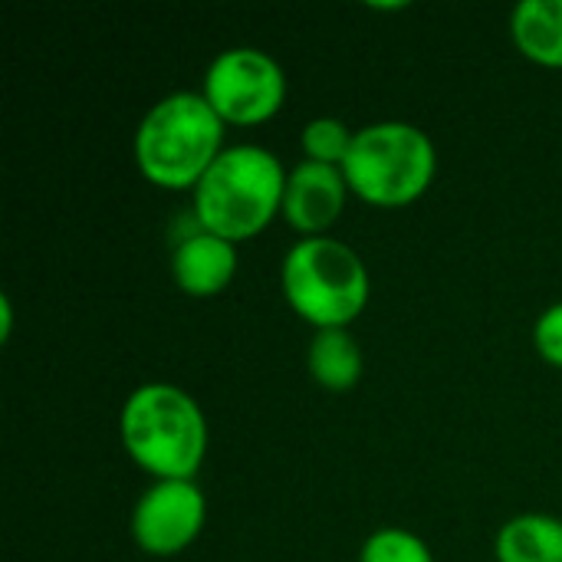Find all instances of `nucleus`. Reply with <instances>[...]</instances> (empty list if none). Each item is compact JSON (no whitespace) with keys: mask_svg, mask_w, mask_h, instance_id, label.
Instances as JSON below:
<instances>
[{"mask_svg":"<svg viewBox=\"0 0 562 562\" xmlns=\"http://www.w3.org/2000/svg\"><path fill=\"white\" fill-rule=\"evenodd\" d=\"M171 277L184 296H194V300L221 296L237 277V244L204 227H194L191 234L175 240Z\"/></svg>","mask_w":562,"mask_h":562,"instance_id":"nucleus-9","label":"nucleus"},{"mask_svg":"<svg viewBox=\"0 0 562 562\" xmlns=\"http://www.w3.org/2000/svg\"><path fill=\"white\" fill-rule=\"evenodd\" d=\"M349 194L342 168L300 161L286 175L280 217L303 237H326V231L342 217Z\"/></svg>","mask_w":562,"mask_h":562,"instance_id":"nucleus-8","label":"nucleus"},{"mask_svg":"<svg viewBox=\"0 0 562 562\" xmlns=\"http://www.w3.org/2000/svg\"><path fill=\"white\" fill-rule=\"evenodd\" d=\"M283 66L257 46H231L217 53L204 72L201 95L224 125H263L286 102Z\"/></svg>","mask_w":562,"mask_h":562,"instance_id":"nucleus-6","label":"nucleus"},{"mask_svg":"<svg viewBox=\"0 0 562 562\" xmlns=\"http://www.w3.org/2000/svg\"><path fill=\"white\" fill-rule=\"evenodd\" d=\"M290 310L323 329H349L369 306L372 280L362 257L336 237H300L280 267Z\"/></svg>","mask_w":562,"mask_h":562,"instance_id":"nucleus-4","label":"nucleus"},{"mask_svg":"<svg viewBox=\"0 0 562 562\" xmlns=\"http://www.w3.org/2000/svg\"><path fill=\"white\" fill-rule=\"evenodd\" d=\"M533 346L547 366L562 369V303H553L550 310L540 313L533 326Z\"/></svg>","mask_w":562,"mask_h":562,"instance_id":"nucleus-15","label":"nucleus"},{"mask_svg":"<svg viewBox=\"0 0 562 562\" xmlns=\"http://www.w3.org/2000/svg\"><path fill=\"white\" fill-rule=\"evenodd\" d=\"M520 56L543 69H562V0H520L510 13Z\"/></svg>","mask_w":562,"mask_h":562,"instance_id":"nucleus-10","label":"nucleus"},{"mask_svg":"<svg viewBox=\"0 0 562 562\" xmlns=\"http://www.w3.org/2000/svg\"><path fill=\"white\" fill-rule=\"evenodd\" d=\"M10 326H13V310H10V296H0V339H10Z\"/></svg>","mask_w":562,"mask_h":562,"instance_id":"nucleus-16","label":"nucleus"},{"mask_svg":"<svg viewBox=\"0 0 562 562\" xmlns=\"http://www.w3.org/2000/svg\"><path fill=\"white\" fill-rule=\"evenodd\" d=\"M352 142H356V132L342 119L319 115V119H313V122L303 125V135H300L303 161L342 168L346 158H349V151H352Z\"/></svg>","mask_w":562,"mask_h":562,"instance_id":"nucleus-13","label":"nucleus"},{"mask_svg":"<svg viewBox=\"0 0 562 562\" xmlns=\"http://www.w3.org/2000/svg\"><path fill=\"white\" fill-rule=\"evenodd\" d=\"M342 175L359 201L372 207H408L431 188L438 151L428 132L412 122H372L356 132Z\"/></svg>","mask_w":562,"mask_h":562,"instance_id":"nucleus-5","label":"nucleus"},{"mask_svg":"<svg viewBox=\"0 0 562 562\" xmlns=\"http://www.w3.org/2000/svg\"><path fill=\"white\" fill-rule=\"evenodd\" d=\"M119 438L125 454L155 481H194L211 431L194 395L168 382H148L125 398Z\"/></svg>","mask_w":562,"mask_h":562,"instance_id":"nucleus-2","label":"nucleus"},{"mask_svg":"<svg viewBox=\"0 0 562 562\" xmlns=\"http://www.w3.org/2000/svg\"><path fill=\"white\" fill-rule=\"evenodd\" d=\"M286 175L270 148L231 145L191 191V214L231 244L254 240L280 217Z\"/></svg>","mask_w":562,"mask_h":562,"instance_id":"nucleus-1","label":"nucleus"},{"mask_svg":"<svg viewBox=\"0 0 562 562\" xmlns=\"http://www.w3.org/2000/svg\"><path fill=\"white\" fill-rule=\"evenodd\" d=\"M306 369L323 389L349 392L362 379L366 356L349 329H323L313 336V342L306 349Z\"/></svg>","mask_w":562,"mask_h":562,"instance_id":"nucleus-12","label":"nucleus"},{"mask_svg":"<svg viewBox=\"0 0 562 562\" xmlns=\"http://www.w3.org/2000/svg\"><path fill=\"white\" fill-rule=\"evenodd\" d=\"M497 562H562V520L550 514H520L494 540Z\"/></svg>","mask_w":562,"mask_h":562,"instance_id":"nucleus-11","label":"nucleus"},{"mask_svg":"<svg viewBox=\"0 0 562 562\" xmlns=\"http://www.w3.org/2000/svg\"><path fill=\"white\" fill-rule=\"evenodd\" d=\"M359 562H435L431 547L405 527H379L359 550Z\"/></svg>","mask_w":562,"mask_h":562,"instance_id":"nucleus-14","label":"nucleus"},{"mask_svg":"<svg viewBox=\"0 0 562 562\" xmlns=\"http://www.w3.org/2000/svg\"><path fill=\"white\" fill-rule=\"evenodd\" d=\"M224 128L201 92H171L142 115L132 142L135 165L161 191H194L227 148Z\"/></svg>","mask_w":562,"mask_h":562,"instance_id":"nucleus-3","label":"nucleus"},{"mask_svg":"<svg viewBox=\"0 0 562 562\" xmlns=\"http://www.w3.org/2000/svg\"><path fill=\"white\" fill-rule=\"evenodd\" d=\"M207 524V501L194 481H155L135 504L128 530L145 557L184 553Z\"/></svg>","mask_w":562,"mask_h":562,"instance_id":"nucleus-7","label":"nucleus"}]
</instances>
